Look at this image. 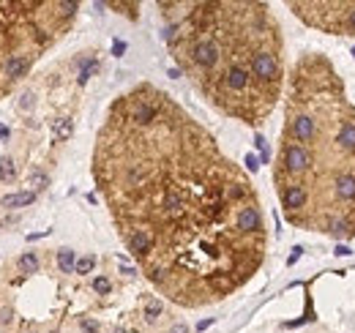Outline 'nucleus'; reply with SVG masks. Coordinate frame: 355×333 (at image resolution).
I'll return each mask as SVG.
<instances>
[{
    "instance_id": "f257e3e1",
    "label": "nucleus",
    "mask_w": 355,
    "mask_h": 333,
    "mask_svg": "<svg viewBox=\"0 0 355 333\" xmlns=\"http://www.w3.org/2000/svg\"><path fill=\"white\" fill-rule=\"evenodd\" d=\"M93 180L142 276L183 309L235 295L266 262L254 183L156 85H134L110 104L93 145Z\"/></svg>"
},
{
    "instance_id": "f03ea898",
    "label": "nucleus",
    "mask_w": 355,
    "mask_h": 333,
    "mask_svg": "<svg viewBox=\"0 0 355 333\" xmlns=\"http://www.w3.org/2000/svg\"><path fill=\"white\" fill-rule=\"evenodd\" d=\"M273 186L293 227L355 238V104L322 52H304L287 74Z\"/></svg>"
},
{
    "instance_id": "7ed1b4c3",
    "label": "nucleus",
    "mask_w": 355,
    "mask_h": 333,
    "mask_svg": "<svg viewBox=\"0 0 355 333\" xmlns=\"http://www.w3.org/2000/svg\"><path fill=\"white\" fill-rule=\"evenodd\" d=\"M164 42L194 90L227 118L263 126L273 115L284 74L282 25L257 0L159 3Z\"/></svg>"
},
{
    "instance_id": "20e7f679",
    "label": "nucleus",
    "mask_w": 355,
    "mask_h": 333,
    "mask_svg": "<svg viewBox=\"0 0 355 333\" xmlns=\"http://www.w3.org/2000/svg\"><path fill=\"white\" fill-rule=\"evenodd\" d=\"M77 14V0H0V101L66 39Z\"/></svg>"
},
{
    "instance_id": "39448f33",
    "label": "nucleus",
    "mask_w": 355,
    "mask_h": 333,
    "mask_svg": "<svg viewBox=\"0 0 355 333\" xmlns=\"http://www.w3.org/2000/svg\"><path fill=\"white\" fill-rule=\"evenodd\" d=\"M287 8L314 31L331 36H355V0H293Z\"/></svg>"
},
{
    "instance_id": "423d86ee",
    "label": "nucleus",
    "mask_w": 355,
    "mask_h": 333,
    "mask_svg": "<svg viewBox=\"0 0 355 333\" xmlns=\"http://www.w3.org/2000/svg\"><path fill=\"white\" fill-rule=\"evenodd\" d=\"M58 265H60V271L71 273V271H74V251H71V249L58 251Z\"/></svg>"
},
{
    "instance_id": "0eeeda50",
    "label": "nucleus",
    "mask_w": 355,
    "mask_h": 333,
    "mask_svg": "<svg viewBox=\"0 0 355 333\" xmlns=\"http://www.w3.org/2000/svg\"><path fill=\"white\" fill-rule=\"evenodd\" d=\"M31 200H33V194H17V197H11V200L6 197L3 205H6V208H14V205H28Z\"/></svg>"
},
{
    "instance_id": "6e6552de",
    "label": "nucleus",
    "mask_w": 355,
    "mask_h": 333,
    "mask_svg": "<svg viewBox=\"0 0 355 333\" xmlns=\"http://www.w3.org/2000/svg\"><path fill=\"white\" fill-rule=\"evenodd\" d=\"M93 265H96V259H93V257H85V259H80V262L74 265V271H77V273H88Z\"/></svg>"
},
{
    "instance_id": "1a4fd4ad",
    "label": "nucleus",
    "mask_w": 355,
    "mask_h": 333,
    "mask_svg": "<svg viewBox=\"0 0 355 333\" xmlns=\"http://www.w3.org/2000/svg\"><path fill=\"white\" fill-rule=\"evenodd\" d=\"M19 265L28 268V271H36V265H39V262H36V254H25V257L19 259Z\"/></svg>"
},
{
    "instance_id": "9d476101",
    "label": "nucleus",
    "mask_w": 355,
    "mask_h": 333,
    "mask_svg": "<svg viewBox=\"0 0 355 333\" xmlns=\"http://www.w3.org/2000/svg\"><path fill=\"white\" fill-rule=\"evenodd\" d=\"M96 290L107 292V290H110V282H107V279H96Z\"/></svg>"
}]
</instances>
